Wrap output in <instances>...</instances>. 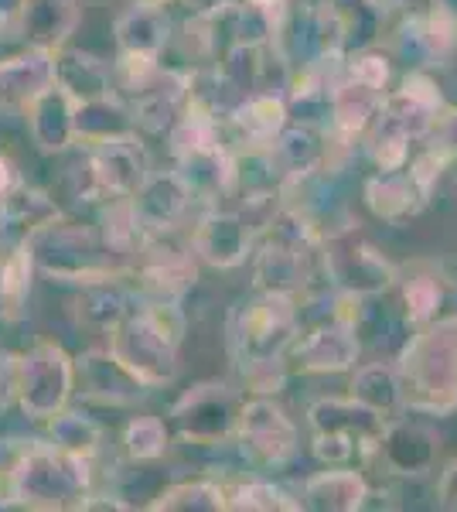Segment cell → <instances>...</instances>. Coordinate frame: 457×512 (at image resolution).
Here are the masks:
<instances>
[{
    "instance_id": "obj_1",
    "label": "cell",
    "mask_w": 457,
    "mask_h": 512,
    "mask_svg": "<svg viewBox=\"0 0 457 512\" xmlns=\"http://www.w3.org/2000/svg\"><path fill=\"white\" fill-rule=\"evenodd\" d=\"M400 396L410 410L447 417L457 410V315L427 321L400 355Z\"/></svg>"
},
{
    "instance_id": "obj_2",
    "label": "cell",
    "mask_w": 457,
    "mask_h": 512,
    "mask_svg": "<svg viewBox=\"0 0 457 512\" xmlns=\"http://www.w3.org/2000/svg\"><path fill=\"white\" fill-rule=\"evenodd\" d=\"M31 256L35 267L52 280L65 284H99V280H116L123 274V253L106 246V239L89 233L86 226L65 222L62 216L41 226L31 236Z\"/></svg>"
},
{
    "instance_id": "obj_3",
    "label": "cell",
    "mask_w": 457,
    "mask_h": 512,
    "mask_svg": "<svg viewBox=\"0 0 457 512\" xmlns=\"http://www.w3.org/2000/svg\"><path fill=\"white\" fill-rule=\"evenodd\" d=\"M89 492V461L55 448L24 444L11 478V502L28 509H82Z\"/></svg>"
},
{
    "instance_id": "obj_4",
    "label": "cell",
    "mask_w": 457,
    "mask_h": 512,
    "mask_svg": "<svg viewBox=\"0 0 457 512\" xmlns=\"http://www.w3.org/2000/svg\"><path fill=\"white\" fill-rule=\"evenodd\" d=\"M440 110V93L427 76H410L403 89L382 99L379 127L372 134V158L382 171H400L410 154V140L430 134Z\"/></svg>"
},
{
    "instance_id": "obj_5",
    "label": "cell",
    "mask_w": 457,
    "mask_h": 512,
    "mask_svg": "<svg viewBox=\"0 0 457 512\" xmlns=\"http://www.w3.org/2000/svg\"><path fill=\"white\" fill-rule=\"evenodd\" d=\"M270 226V243L263 246L260 260H256V284L267 294L294 297L311 280L314 256L321 253L324 243L301 212H280Z\"/></svg>"
},
{
    "instance_id": "obj_6",
    "label": "cell",
    "mask_w": 457,
    "mask_h": 512,
    "mask_svg": "<svg viewBox=\"0 0 457 512\" xmlns=\"http://www.w3.org/2000/svg\"><path fill=\"white\" fill-rule=\"evenodd\" d=\"M297 335V308L290 294H267L236 308L229 325V342L239 369L249 362L280 359Z\"/></svg>"
},
{
    "instance_id": "obj_7",
    "label": "cell",
    "mask_w": 457,
    "mask_h": 512,
    "mask_svg": "<svg viewBox=\"0 0 457 512\" xmlns=\"http://www.w3.org/2000/svg\"><path fill=\"white\" fill-rule=\"evenodd\" d=\"M110 352L144 386H168L178 376V342L147 311L113 328Z\"/></svg>"
},
{
    "instance_id": "obj_8",
    "label": "cell",
    "mask_w": 457,
    "mask_h": 512,
    "mask_svg": "<svg viewBox=\"0 0 457 512\" xmlns=\"http://www.w3.org/2000/svg\"><path fill=\"white\" fill-rule=\"evenodd\" d=\"M72 396V359L62 345L38 342L21 355L18 407L31 420H52Z\"/></svg>"
},
{
    "instance_id": "obj_9",
    "label": "cell",
    "mask_w": 457,
    "mask_h": 512,
    "mask_svg": "<svg viewBox=\"0 0 457 512\" xmlns=\"http://www.w3.org/2000/svg\"><path fill=\"white\" fill-rule=\"evenodd\" d=\"M321 250H324L321 256H324V267H328L331 280H335L345 294L372 297L393 287L396 267L362 233H355V229L335 233Z\"/></svg>"
},
{
    "instance_id": "obj_10",
    "label": "cell",
    "mask_w": 457,
    "mask_h": 512,
    "mask_svg": "<svg viewBox=\"0 0 457 512\" xmlns=\"http://www.w3.org/2000/svg\"><path fill=\"white\" fill-rule=\"evenodd\" d=\"M239 414H243V403L229 386L205 383L185 393L174 407L178 417L181 437L195 444H215L226 441V437L239 427Z\"/></svg>"
},
{
    "instance_id": "obj_11",
    "label": "cell",
    "mask_w": 457,
    "mask_h": 512,
    "mask_svg": "<svg viewBox=\"0 0 457 512\" xmlns=\"http://www.w3.org/2000/svg\"><path fill=\"white\" fill-rule=\"evenodd\" d=\"M239 437H243L246 451L253 458L267 461V465H280L297 451V431L287 420L280 407L270 400H249L243 403L239 414Z\"/></svg>"
},
{
    "instance_id": "obj_12",
    "label": "cell",
    "mask_w": 457,
    "mask_h": 512,
    "mask_svg": "<svg viewBox=\"0 0 457 512\" xmlns=\"http://www.w3.org/2000/svg\"><path fill=\"white\" fill-rule=\"evenodd\" d=\"M311 427L314 434H342L355 444V451L362 454H376L386 434V420L376 414L372 407H365L352 396V400H318L311 407Z\"/></svg>"
},
{
    "instance_id": "obj_13",
    "label": "cell",
    "mask_w": 457,
    "mask_h": 512,
    "mask_svg": "<svg viewBox=\"0 0 457 512\" xmlns=\"http://www.w3.org/2000/svg\"><path fill=\"white\" fill-rule=\"evenodd\" d=\"M89 171H93V178H96L99 195H113V198H130L144 185V178L151 175V171H147V154H144V147H140L137 134L93 147Z\"/></svg>"
},
{
    "instance_id": "obj_14",
    "label": "cell",
    "mask_w": 457,
    "mask_h": 512,
    "mask_svg": "<svg viewBox=\"0 0 457 512\" xmlns=\"http://www.w3.org/2000/svg\"><path fill=\"white\" fill-rule=\"evenodd\" d=\"M249 239H253V229H249V222L239 212H212L191 233V250L209 267L229 270L246 260Z\"/></svg>"
},
{
    "instance_id": "obj_15",
    "label": "cell",
    "mask_w": 457,
    "mask_h": 512,
    "mask_svg": "<svg viewBox=\"0 0 457 512\" xmlns=\"http://www.w3.org/2000/svg\"><path fill=\"white\" fill-rule=\"evenodd\" d=\"M191 96V76L174 69H157L140 89H134V120L137 127L151 130V134H164L178 123L181 103Z\"/></svg>"
},
{
    "instance_id": "obj_16",
    "label": "cell",
    "mask_w": 457,
    "mask_h": 512,
    "mask_svg": "<svg viewBox=\"0 0 457 512\" xmlns=\"http://www.w3.org/2000/svg\"><path fill=\"white\" fill-rule=\"evenodd\" d=\"M79 24V0H18L14 7V31L35 48H58L69 41Z\"/></svg>"
},
{
    "instance_id": "obj_17",
    "label": "cell",
    "mask_w": 457,
    "mask_h": 512,
    "mask_svg": "<svg viewBox=\"0 0 457 512\" xmlns=\"http://www.w3.org/2000/svg\"><path fill=\"white\" fill-rule=\"evenodd\" d=\"M130 202H134L144 233H164V229L178 226L181 216H185L191 192L178 171H157V175L144 178V185L130 195Z\"/></svg>"
},
{
    "instance_id": "obj_18",
    "label": "cell",
    "mask_w": 457,
    "mask_h": 512,
    "mask_svg": "<svg viewBox=\"0 0 457 512\" xmlns=\"http://www.w3.org/2000/svg\"><path fill=\"white\" fill-rule=\"evenodd\" d=\"M55 86V52L28 45L18 55L0 59V96L7 103L28 106L31 99Z\"/></svg>"
},
{
    "instance_id": "obj_19",
    "label": "cell",
    "mask_w": 457,
    "mask_h": 512,
    "mask_svg": "<svg viewBox=\"0 0 457 512\" xmlns=\"http://www.w3.org/2000/svg\"><path fill=\"white\" fill-rule=\"evenodd\" d=\"M28 127L31 140L38 144V151L45 154H62L72 144V113H76V99L65 93L62 86H52L45 93H38L28 106Z\"/></svg>"
},
{
    "instance_id": "obj_20",
    "label": "cell",
    "mask_w": 457,
    "mask_h": 512,
    "mask_svg": "<svg viewBox=\"0 0 457 512\" xmlns=\"http://www.w3.org/2000/svg\"><path fill=\"white\" fill-rule=\"evenodd\" d=\"M137 134V120L134 110L123 106L116 96H96L86 99V103H76V113H72V137L82 140L89 147L110 144V140L120 137H134Z\"/></svg>"
},
{
    "instance_id": "obj_21",
    "label": "cell",
    "mask_w": 457,
    "mask_h": 512,
    "mask_svg": "<svg viewBox=\"0 0 457 512\" xmlns=\"http://www.w3.org/2000/svg\"><path fill=\"white\" fill-rule=\"evenodd\" d=\"M359 359V342H355L352 325L335 321V325H321L311 332L297 349V362L307 373H345Z\"/></svg>"
},
{
    "instance_id": "obj_22",
    "label": "cell",
    "mask_w": 457,
    "mask_h": 512,
    "mask_svg": "<svg viewBox=\"0 0 457 512\" xmlns=\"http://www.w3.org/2000/svg\"><path fill=\"white\" fill-rule=\"evenodd\" d=\"M437 431H430L427 424H396L386 427L379 451L386 454V465L396 475H423L434 468L437 458Z\"/></svg>"
},
{
    "instance_id": "obj_23",
    "label": "cell",
    "mask_w": 457,
    "mask_h": 512,
    "mask_svg": "<svg viewBox=\"0 0 457 512\" xmlns=\"http://www.w3.org/2000/svg\"><path fill=\"white\" fill-rule=\"evenodd\" d=\"M365 202L386 222H406L427 205V192L413 181V175H396V171H382L369 178L365 185Z\"/></svg>"
},
{
    "instance_id": "obj_24",
    "label": "cell",
    "mask_w": 457,
    "mask_h": 512,
    "mask_svg": "<svg viewBox=\"0 0 457 512\" xmlns=\"http://www.w3.org/2000/svg\"><path fill=\"white\" fill-rule=\"evenodd\" d=\"M140 284L151 301H178L195 284V263L181 250H147L140 263Z\"/></svg>"
},
{
    "instance_id": "obj_25",
    "label": "cell",
    "mask_w": 457,
    "mask_h": 512,
    "mask_svg": "<svg viewBox=\"0 0 457 512\" xmlns=\"http://www.w3.org/2000/svg\"><path fill=\"white\" fill-rule=\"evenodd\" d=\"M55 86H62L76 103H86L110 93V69L96 55L62 45L55 52Z\"/></svg>"
},
{
    "instance_id": "obj_26",
    "label": "cell",
    "mask_w": 457,
    "mask_h": 512,
    "mask_svg": "<svg viewBox=\"0 0 457 512\" xmlns=\"http://www.w3.org/2000/svg\"><path fill=\"white\" fill-rule=\"evenodd\" d=\"M369 499V485L359 472H321L307 478L304 485V509H321V512H355Z\"/></svg>"
},
{
    "instance_id": "obj_27",
    "label": "cell",
    "mask_w": 457,
    "mask_h": 512,
    "mask_svg": "<svg viewBox=\"0 0 457 512\" xmlns=\"http://www.w3.org/2000/svg\"><path fill=\"white\" fill-rule=\"evenodd\" d=\"M116 45L120 52H130V55H157L164 45H168V31L171 24L164 18L161 7H151V4H137L130 11H123L116 18Z\"/></svg>"
},
{
    "instance_id": "obj_28",
    "label": "cell",
    "mask_w": 457,
    "mask_h": 512,
    "mask_svg": "<svg viewBox=\"0 0 457 512\" xmlns=\"http://www.w3.org/2000/svg\"><path fill=\"white\" fill-rule=\"evenodd\" d=\"M382 99H386L382 89L372 86V82L355 79V76L338 79V86L331 89V113H335L338 130H342L345 137L362 134L372 123V117L379 113Z\"/></svg>"
},
{
    "instance_id": "obj_29",
    "label": "cell",
    "mask_w": 457,
    "mask_h": 512,
    "mask_svg": "<svg viewBox=\"0 0 457 512\" xmlns=\"http://www.w3.org/2000/svg\"><path fill=\"white\" fill-rule=\"evenodd\" d=\"M287 123V106L280 96L273 93H256L249 96L236 113H232V127H236L239 140L246 147H270L280 137Z\"/></svg>"
},
{
    "instance_id": "obj_30",
    "label": "cell",
    "mask_w": 457,
    "mask_h": 512,
    "mask_svg": "<svg viewBox=\"0 0 457 512\" xmlns=\"http://www.w3.org/2000/svg\"><path fill=\"white\" fill-rule=\"evenodd\" d=\"M178 175L185 178L191 195L219 198L222 192H229L232 178H236V164H232L226 147L215 144V147H205V151L178 158Z\"/></svg>"
},
{
    "instance_id": "obj_31",
    "label": "cell",
    "mask_w": 457,
    "mask_h": 512,
    "mask_svg": "<svg viewBox=\"0 0 457 512\" xmlns=\"http://www.w3.org/2000/svg\"><path fill=\"white\" fill-rule=\"evenodd\" d=\"M79 369H82V376H86L89 393L103 396V400L130 403L144 390V383H137V379L116 362L113 352H86L79 359Z\"/></svg>"
},
{
    "instance_id": "obj_32",
    "label": "cell",
    "mask_w": 457,
    "mask_h": 512,
    "mask_svg": "<svg viewBox=\"0 0 457 512\" xmlns=\"http://www.w3.org/2000/svg\"><path fill=\"white\" fill-rule=\"evenodd\" d=\"M270 147H273V161H277L280 168H284V175H290V178L311 175V171L324 161V137H321V130L311 127V123L284 127Z\"/></svg>"
},
{
    "instance_id": "obj_33",
    "label": "cell",
    "mask_w": 457,
    "mask_h": 512,
    "mask_svg": "<svg viewBox=\"0 0 457 512\" xmlns=\"http://www.w3.org/2000/svg\"><path fill=\"white\" fill-rule=\"evenodd\" d=\"M31 274H35V256L31 246H18L11 253H0V318L18 321L24 318L31 294Z\"/></svg>"
},
{
    "instance_id": "obj_34",
    "label": "cell",
    "mask_w": 457,
    "mask_h": 512,
    "mask_svg": "<svg viewBox=\"0 0 457 512\" xmlns=\"http://www.w3.org/2000/svg\"><path fill=\"white\" fill-rule=\"evenodd\" d=\"M287 21V0H246L236 11V41L267 48Z\"/></svg>"
},
{
    "instance_id": "obj_35",
    "label": "cell",
    "mask_w": 457,
    "mask_h": 512,
    "mask_svg": "<svg viewBox=\"0 0 457 512\" xmlns=\"http://www.w3.org/2000/svg\"><path fill=\"white\" fill-rule=\"evenodd\" d=\"M352 396L365 407H372L376 414H393L396 407L403 403L400 396V376L396 369L382 366V362H372V366H362L355 373V383H352Z\"/></svg>"
},
{
    "instance_id": "obj_36",
    "label": "cell",
    "mask_w": 457,
    "mask_h": 512,
    "mask_svg": "<svg viewBox=\"0 0 457 512\" xmlns=\"http://www.w3.org/2000/svg\"><path fill=\"white\" fill-rule=\"evenodd\" d=\"M99 441H103V427H99L93 417L65 414V410H58V414L52 417V444L55 448L89 461L99 451Z\"/></svg>"
},
{
    "instance_id": "obj_37",
    "label": "cell",
    "mask_w": 457,
    "mask_h": 512,
    "mask_svg": "<svg viewBox=\"0 0 457 512\" xmlns=\"http://www.w3.org/2000/svg\"><path fill=\"white\" fill-rule=\"evenodd\" d=\"M79 318L96 328H116L127 318V294L113 280L86 284V294L79 297Z\"/></svg>"
},
{
    "instance_id": "obj_38",
    "label": "cell",
    "mask_w": 457,
    "mask_h": 512,
    "mask_svg": "<svg viewBox=\"0 0 457 512\" xmlns=\"http://www.w3.org/2000/svg\"><path fill=\"white\" fill-rule=\"evenodd\" d=\"M151 509H171V512H219L229 509L222 489H215L209 482H188V485H174L154 502Z\"/></svg>"
},
{
    "instance_id": "obj_39",
    "label": "cell",
    "mask_w": 457,
    "mask_h": 512,
    "mask_svg": "<svg viewBox=\"0 0 457 512\" xmlns=\"http://www.w3.org/2000/svg\"><path fill=\"white\" fill-rule=\"evenodd\" d=\"M140 233H144V226H140L137 212H134V202L130 198H116L110 205V212L103 216V239L106 246L116 253H137V243H140Z\"/></svg>"
},
{
    "instance_id": "obj_40",
    "label": "cell",
    "mask_w": 457,
    "mask_h": 512,
    "mask_svg": "<svg viewBox=\"0 0 457 512\" xmlns=\"http://www.w3.org/2000/svg\"><path fill=\"white\" fill-rule=\"evenodd\" d=\"M413 24V31H417V48L427 59H444V52H447V45L454 41L457 35V24H454V14L447 11L444 4H437L434 11L427 14V18H420V21H410Z\"/></svg>"
},
{
    "instance_id": "obj_41",
    "label": "cell",
    "mask_w": 457,
    "mask_h": 512,
    "mask_svg": "<svg viewBox=\"0 0 457 512\" xmlns=\"http://www.w3.org/2000/svg\"><path fill=\"white\" fill-rule=\"evenodd\" d=\"M229 509H253V512H287V509H304L301 499H290L284 489L270 482H249L239 485L229 499Z\"/></svg>"
},
{
    "instance_id": "obj_42",
    "label": "cell",
    "mask_w": 457,
    "mask_h": 512,
    "mask_svg": "<svg viewBox=\"0 0 457 512\" xmlns=\"http://www.w3.org/2000/svg\"><path fill=\"white\" fill-rule=\"evenodd\" d=\"M168 448V431L157 417H137L127 427V451L137 461H154Z\"/></svg>"
},
{
    "instance_id": "obj_43",
    "label": "cell",
    "mask_w": 457,
    "mask_h": 512,
    "mask_svg": "<svg viewBox=\"0 0 457 512\" xmlns=\"http://www.w3.org/2000/svg\"><path fill=\"white\" fill-rule=\"evenodd\" d=\"M403 297H406V315H410L413 325H427V321L437 318L444 291H440V284L434 277H417L406 284Z\"/></svg>"
},
{
    "instance_id": "obj_44",
    "label": "cell",
    "mask_w": 457,
    "mask_h": 512,
    "mask_svg": "<svg viewBox=\"0 0 457 512\" xmlns=\"http://www.w3.org/2000/svg\"><path fill=\"white\" fill-rule=\"evenodd\" d=\"M243 379L253 393L267 396V393H280L287 383V373L280 366V359H263V362H249L243 366Z\"/></svg>"
},
{
    "instance_id": "obj_45",
    "label": "cell",
    "mask_w": 457,
    "mask_h": 512,
    "mask_svg": "<svg viewBox=\"0 0 457 512\" xmlns=\"http://www.w3.org/2000/svg\"><path fill=\"white\" fill-rule=\"evenodd\" d=\"M18 390H21V355L0 352V410L18 403Z\"/></svg>"
},
{
    "instance_id": "obj_46",
    "label": "cell",
    "mask_w": 457,
    "mask_h": 512,
    "mask_svg": "<svg viewBox=\"0 0 457 512\" xmlns=\"http://www.w3.org/2000/svg\"><path fill=\"white\" fill-rule=\"evenodd\" d=\"M430 134H434V151L444 154L447 161L457 158V106L440 113L434 127H430Z\"/></svg>"
},
{
    "instance_id": "obj_47",
    "label": "cell",
    "mask_w": 457,
    "mask_h": 512,
    "mask_svg": "<svg viewBox=\"0 0 457 512\" xmlns=\"http://www.w3.org/2000/svg\"><path fill=\"white\" fill-rule=\"evenodd\" d=\"M314 454H318L321 461H328V465H335V461L352 458L355 444L342 434H314Z\"/></svg>"
},
{
    "instance_id": "obj_48",
    "label": "cell",
    "mask_w": 457,
    "mask_h": 512,
    "mask_svg": "<svg viewBox=\"0 0 457 512\" xmlns=\"http://www.w3.org/2000/svg\"><path fill=\"white\" fill-rule=\"evenodd\" d=\"M348 76L365 79V82H372V86L382 89L389 82V62L382 59V55H362V59H355L352 65H348Z\"/></svg>"
},
{
    "instance_id": "obj_49",
    "label": "cell",
    "mask_w": 457,
    "mask_h": 512,
    "mask_svg": "<svg viewBox=\"0 0 457 512\" xmlns=\"http://www.w3.org/2000/svg\"><path fill=\"white\" fill-rule=\"evenodd\" d=\"M437 502H440V509L457 512V461H451V465L444 468V475H440Z\"/></svg>"
},
{
    "instance_id": "obj_50",
    "label": "cell",
    "mask_w": 457,
    "mask_h": 512,
    "mask_svg": "<svg viewBox=\"0 0 457 512\" xmlns=\"http://www.w3.org/2000/svg\"><path fill=\"white\" fill-rule=\"evenodd\" d=\"M389 7H396V11H403L410 21H420V18H427L430 11L440 4V0H386Z\"/></svg>"
},
{
    "instance_id": "obj_51",
    "label": "cell",
    "mask_w": 457,
    "mask_h": 512,
    "mask_svg": "<svg viewBox=\"0 0 457 512\" xmlns=\"http://www.w3.org/2000/svg\"><path fill=\"white\" fill-rule=\"evenodd\" d=\"M185 4L198 14V18H215V14L226 11L229 0H185Z\"/></svg>"
},
{
    "instance_id": "obj_52",
    "label": "cell",
    "mask_w": 457,
    "mask_h": 512,
    "mask_svg": "<svg viewBox=\"0 0 457 512\" xmlns=\"http://www.w3.org/2000/svg\"><path fill=\"white\" fill-rule=\"evenodd\" d=\"M18 185V175H14V168H11V161L7 158H0V198H4L11 188Z\"/></svg>"
},
{
    "instance_id": "obj_53",
    "label": "cell",
    "mask_w": 457,
    "mask_h": 512,
    "mask_svg": "<svg viewBox=\"0 0 457 512\" xmlns=\"http://www.w3.org/2000/svg\"><path fill=\"white\" fill-rule=\"evenodd\" d=\"M11 28H14V11L11 7H0V38H4Z\"/></svg>"
},
{
    "instance_id": "obj_54",
    "label": "cell",
    "mask_w": 457,
    "mask_h": 512,
    "mask_svg": "<svg viewBox=\"0 0 457 512\" xmlns=\"http://www.w3.org/2000/svg\"><path fill=\"white\" fill-rule=\"evenodd\" d=\"M140 4H151V7H164L168 0H140Z\"/></svg>"
}]
</instances>
